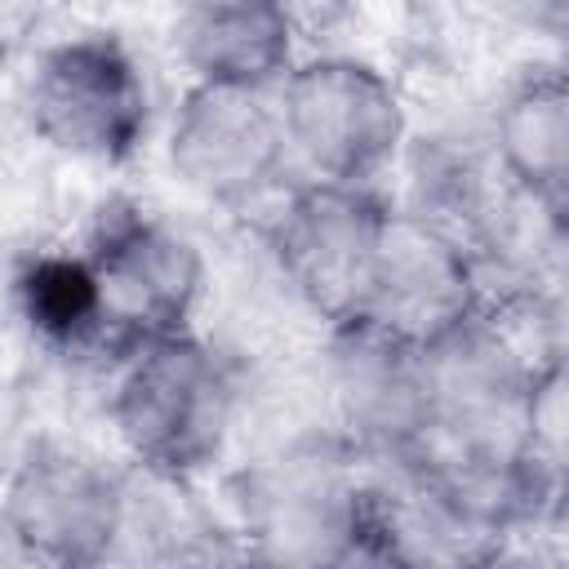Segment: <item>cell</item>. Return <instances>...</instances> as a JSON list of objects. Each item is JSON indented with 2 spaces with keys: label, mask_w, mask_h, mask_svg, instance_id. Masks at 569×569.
<instances>
[{
  "label": "cell",
  "mask_w": 569,
  "mask_h": 569,
  "mask_svg": "<svg viewBox=\"0 0 569 569\" xmlns=\"http://www.w3.org/2000/svg\"><path fill=\"white\" fill-rule=\"evenodd\" d=\"M244 365L200 333L138 342L107 369L102 418L133 467L196 480L231 453Z\"/></svg>",
  "instance_id": "cell-1"
},
{
  "label": "cell",
  "mask_w": 569,
  "mask_h": 569,
  "mask_svg": "<svg viewBox=\"0 0 569 569\" xmlns=\"http://www.w3.org/2000/svg\"><path fill=\"white\" fill-rule=\"evenodd\" d=\"M529 302H533L547 365H569V271L560 267L538 289H529Z\"/></svg>",
  "instance_id": "cell-15"
},
{
  "label": "cell",
  "mask_w": 569,
  "mask_h": 569,
  "mask_svg": "<svg viewBox=\"0 0 569 569\" xmlns=\"http://www.w3.org/2000/svg\"><path fill=\"white\" fill-rule=\"evenodd\" d=\"M476 307L480 284L467 253L436 227L391 209L360 325H373L405 347H427L458 329Z\"/></svg>",
  "instance_id": "cell-10"
},
{
  "label": "cell",
  "mask_w": 569,
  "mask_h": 569,
  "mask_svg": "<svg viewBox=\"0 0 569 569\" xmlns=\"http://www.w3.org/2000/svg\"><path fill=\"white\" fill-rule=\"evenodd\" d=\"M169 173L182 191L267 222L298 187L276 84H191L164 142ZM249 222V227H258Z\"/></svg>",
  "instance_id": "cell-4"
},
{
  "label": "cell",
  "mask_w": 569,
  "mask_h": 569,
  "mask_svg": "<svg viewBox=\"0 0 569 569\" xmlns=\"http://www.w3.org/2000/svg\"><path fill=\"white\" fill-rule=\"evenodd\" d=\"M365 462V520L396 569H485L493 525L471 516L405 453Z\"/></svg>",
  "instance_id": "cell-11"
},
{
  "label": "cell",
  "mask_w": 569,
  "mask_h": 569,
  "mask_svg": "<svg viewBox=\"0 0 569 569\" xmlns=\"http://www.w3.org/2000/svg\"><path fill=\"white\" fill-rule=\"evenodd\" d=\"M498 164L569 213V67L520 80L489 116Z\"/></svg>",
  "instance_id": "cell-13"
},
{
  "label": "cell",
  "mask_w": 569,
  "mask_h": 569,
  "mask_svg": "<svg viewBox=\"0 0 569 569\" xmlns=\"http://www.w3.org/2000/svg\"><path fill=\"white\" fill-rule=\"evenodd\" d=\"M222 502L262 569H333L369 529L365 462L333 431L236 462Z\"/></svg>",
  "instance_id": "cell-2"
},
{
  "label": "cell",
  "mask_w": 569,
  "mask_h": 569,
  "mask_svg": "<svg viewBox=\"0 0 569 569\" xmlns=\"http://www.w3.org/2000/svg\"><path fill=\"white\" fill-rule=\"evenodd\" d=\"M80 258L93 271L107 333L124 356L138 342L187 333L209 289L204 249L133 200H111L93 213Z\"/></svg>",
  "instance_id": "cell-6"
},
{
  "label": "cell",
  "mask_w": 569,
  "mask_h": 569,
  "mask_svg": "<svg viewBox=\"0 0 569 569\" xmlns=\"http://www.w3.org/2000/svg\"><path fill=\"white\" fill-rule=\"evenodd\" d=\"M31 138L84 164L124 160L147 129V76L111 31H80L31 53L22 80Z\"/></svg>",
  "instance_id": "cell-5"
},
{
  "label": "cell",
  "mask_w": 569,
  "mask_h": 569,
  "mask_svg": "<svg viewBox=\"0 0 569 569\" xmlns=\"http://www.w3.org/2000/svg\"><path fill=\"white\" fill-rule=\"evenodd\" d=\"M387 213L391 204H382L378 191L302 182L267 222H258L325 329L360 320Z\"/></svg>",
  "instance_id": "cell-8"
},
{
  "label": "cell",
  "mask_w": 569,
  "mask_h": 569,
  "mask_svg": "<svg viewBox=\"0 0 569 569\" xmlns=\"http://www.w3.org/2000/svg\"><path fill=\"white\" fill-rule=\"evenodd\" d=\"M529 471L547 498L569 485V365L542 369L529 391Z\"/></svg>",
  "instance_id": "cell-14"
},
{
  "label": "cell",
  "mask_w": 569,
  "mask_h": 569,
  "mask_svg": "<svg viewBox=\"0 0 569 569\" xmlns=\"http://www.w3.org/2000/svg\"><path fill=\"white\" fill-rule=\"evenodd\" d=\"M333 431L360 453H409L427 431V382L418 347L396 342L373 325L329 329L320 342Z\"/></svg>",
  "instance_id": "cell-9"
},
{
  "label": "cell",
  "mask_w": 569,
  "mask_h": 569,
  "mask_svg": "<svg viewBox=\"0 0 569 569\" xmlns=\"http://www.w3.org/2000/svg\"><path fill=\"white\" fill-rule=\"evenodd\" d=\"M560 267L569 271V213H565V249H560Z\"/></svg>",
  "instance_id": "cell-17"
},
{
  "label": "cell",
  "mask_w": 569,
  "mask_h": 569,
  "mask_svg": "<svg viewBox=\"0 0 569 569\" xmlns=\"http://www.w3.org/2000/svg\"><path fill=\"white\" fill-rule=\"evenodd\" d=\"M276 102L302 182L373 191L413 133L400 84L356 53L298 58L276 84Z\"/></svg>",
  "instance_id": "cell-3"
},
{
  "label": "cell",
  "mask_w": 569,
  "mask_h": 569,
  "mask_svg": "<svg viewBox=\"0 0 569 569\" xmlns=\"http://www.w3.org/2000/svg\"><path fill=\"white\" fill-rule=\"evenodd\" d=\"M124 489L129 467L102 449L76 436L31 431L4 485L9 542L49 569H93L120 525Z\"/></svg>",
  "instance_id": "cell-7"
},
{
  "label": "cell",
  "mask_w": 569,
  "mask_h": 569,
  "mask_svg": "<svg viewBox=\"0 0 569 569\" xmlns=\"http://www.w3.org/2000/svg\"><path fill=\"white\" fill-rule=\"evenodd\" d=\"M542 520H547V533H551V542H556L560 569H569V485L556 489V493L542 502Z\"/></svg>",
  "instance_id": "cell-16"
},
{
  "label": "cell",
  "mask_w": 569,
  "mask_h": 569,
  "mask_svg": "<svg viewBox=\"0 0 569 569\" xmlns=\"http://www.w3.org/2000/svg\"><path fill=\"white\" fill-rule=\"evenodd\" d=\"M169 40L191 84H280L298 62V22L284 4H182L169 22Z\"/></svg>",
  "instance_id": "cell-12"
}]
</instances>
